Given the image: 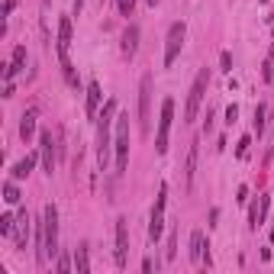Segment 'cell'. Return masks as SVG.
I'll use <instances>...</instances> for the list:
<instances>
[{
	"mask_svg": "<svg viewBox=\"0 0 274 274\" xmlns=\"http://www.w3.org/2000/svg\"><path fill=\"white\" fill-rule=\"evenodd\" d=\"M116 100L110 97L104 104V113H97V164L100 171L110 168V155H113V142H110V129L116 126Z\"/></svg>",
	"mask_w": 274,
	"mask_h": 274,
	"instance_id": "6da1fadb",
	"label": "cell"
},
{
	"mask_svg": "<svg viewBox=\"0 0 274 274\" xmlns=\"http://www.w3.org/2000/svg\"><path fill=\"white\" fill-rule=\"evenodd\" d=\"M207 87H210V68H200L194 78V84H190L187 91V104H184V123H194L197 113H200V104L203 97H207Z\"/></svg>",
	"mask_w": 274,
	"mask_h": 274,
	"instance_id": "7a4b0ae2",
	"label": "cell"
},
{
	"mask_svg": "<svg viewBox=\"0 0 274 274\" xmlns=\"http://www.w3.org/2000/svg\"><path fill=\"white\" fill-rule=\"evenodd\" d=\"M113 164H116V174H126L129 168V113L116 116V139H113Z\"/></svg>",
	"mask_w": 274,
	"mask_h": 274,
	"instance_id": "3957f363",
	"label": "cell"
},
{
	"mask_svg": "<svg viewBox=\"0 0 274 274\" xmlns=\"http://www.w3.org/2000/svg\"><path fill=\"white\" fill-rule=\"evenodd\" d=\"M139 129L142 136H148L152 129V74L139 78Z\"/></svg>",
	"mask_w": 274,
	"mask_h": 274,
	"instance_id": "277c9868",
	"label": "cell"
},
{
	"mask_svg": "<svg viewBox=\"0 0 274 274\" xmlns=\"http://www.w3.org/2000/svg\"><path fill=\"white\" fill-rule=\"evenodd\" d=\"M164 207H168V184L158 187V197H155L152 216H148V242H158L164 232Z\"/></svg>",
	"mask_w": 274,
	"mask_h": 274,
	"instance_id": "5b68a950",
	"label": "cell"
},
{
	"mask_svg": "<svg viewBox=\"0 0 274 274\" xmlns=\"http://www.w3.org/2000/svg\"><path fill=\"white\" fill-rule=\"evenodd\" d=\"M184 39H187V26L171 23L168 36H164V68H171L177 61V55H181V49H184Z\"/></svg>",
	"mask_w": 274,
	"mask_h": 274,
	"instance_id": "8992f818",
	"label": "cell"
},
{
	"mask_svg": "<svg viewBox=\"0 0 274 274\" xmlns=\"http://www.w3.org/2000/svg\"><path fill=\"white\" fill-rule=\"evenodd\" d=\"M42 232H45V255H58V207L45 203L42 210Z\"/></svg>",
	"mask_w": 274,
	"mask_h": 274,
	"instance_id": "52a82bcc",
	"label": "cell"
},
{
	"mask_svg": "<svg viewBox=\"0 0 274 274\" xmlns=\"http://www.w3.org/2000/svg\"><path fill=\"white\" fill-rule=\"evenodd\" d=\"M171 123H174V100L164 97V100H161V116H158V136H155V152H158V155L168 152V133H171Z\"/></svg>",
	"mask_w": 274,
	"mask_h": 274,
	"instance_id": "ba28073f",
	"label": "cell"
},
{
	"mask_svg": "<svg viewBox=\"0 0 274 274\" xmlns=\"http://www.w3.org/2000/svg\"><path fill=\"white\" fill-rule=\"evenodd\" d=\"M55 152H58V145H55L52 129H42V133H39V158H42V171L49 177H52V171H55Z\"/></svg>",
	"mask_w": 274,
	"mask_h": 274,
	"instance_id": "9c48e42d",
	"label": "cell"
},
{
	"mask_svg": "<svg viewBox=\"0 0 274 274\" xmlns=\"http://www.w3.org/2000/svg\"><path fill=\"white\" fill-rule=\"evenodd\" d=\"M190 262L213 268V258H210V242L203 239V229H194V232H190Z\"/></svg>",
	"mask_w": 274,
	"mask_h": 274,
	"instance_id": "30bf717a",
	"label": "cell"
},
{
	"mask_svg": "<svg viewBox=\"0 0 274 274\" xmlns=\"http://www.w3.org/2000/svg\"><path fill=\"white\" fill-rule=\"evenodd\" d=\"M129 262V219H116V268H126Z\"/></svg>",
	"mask_w": 274,
	"mask_h": 274,
	"instance_id": "8fae6325",
	"label": "cell"
},
{
	"mask_svg": "<svg viewBox=\"0 0 274 274\" xmlns=\"http://www.w3.org/2000/svg\"><path fill=\"white\" fill-rule=\"evenodd\" d=\"M197 161H200V139L190 142L187 148V161H184V187L194 190V181H197Z\"/></svg>",
	"mask_w": 274,
	"mask_h": 274,
	"instance_id": "7c38bea8",
	"label": "cell"
},
{
	"mask_svg": "<svg viewBox=\"0 0 274 274\" xmlns=\"http://www.w3.org/2000/svg\"><path fill=\"white\" fill-rule=\"evenodd\" d=\"M55 49H58V58H68V52H71V16L58 19V39H55Z\"/></svg>",
	"mask_w": 274,
	"mask_h": 274,
	"instance_id": "4fadbf2b",
	"label": "cell"
},
{
	"mask_svg": "<svg viewBox=\"0 0 274 274\" xmlns=\"http://www.w3.org/2000/svg\"><path fill=\"white\" fill-rule=\"evenodd\" d=\"M120 49H123V55H126V58H136V52H139V26H136V23H129L126 29H123Z\"/></svg>",
	"mask_w": 274,
	"mask_h": 274,
	"instance_id": "5bb4252c",
	"label": "cell"
},
{
	"mask_svg": "<svg viewBox=\"0 0 274 274\" xmlns=\"http://www.w3.org/2000/svg\"><path fill=\"white\" fill-rule=\"evenodd\" d=\"M26 239H29V213L16 216V229H13V242H16V252H26Z\"/></svg>",
	"mask_w": 274,
	"mask_h": 274,
	"instance_id": "9a60e30c",
	"label": "cell"
},
{
	"mask_svg": "<svg viewBox=\"0 0 274 274\" xmlns=\"http://www.w3.org/2000/svg\"><path fill=\"white\" fill-rule=\"evenodd\" d=\"M23 65H26V45H16V49H13L10 65H6V71H3V81H13L19 71H23Z\"/></svg>",
	"mask_w": 274,
	"mask_h": 274,
	"instance_id": "2e32d148",
	"label": "cell"
},
{
	"mask_svg": "<svg viewBox=\"0 0 274 274\" xmlns=\"http://www.w3.org/2000/svg\"><path fill=\"white\" fill-rule=\"evenodd\" d=\"M100 100H104V91H100V84H97V81H87V116H91V120H94V116H97V110H100Z\"/></svg>",
	"mask_w": 274,
	"mask_h": 274,
	"instance_id": "e0dca14e",
	"label": "cell"
},
{
	"mask_svg": "<svg viewBox=\"0 0 274 274\" xmlns=\"http://www.w3.org/2000/svg\"><path fill=\"white\" fill-rule=\"evenodd\" d=\"M36 158H39V155H26L23 161H16V164H13V171H10V174H13V181H26V177L32 174V168H36Z\"/></svg>",
	"mask_w": 274,
	"mask_h": 274,
	"instance_id": "ac0fdd59",
	"label": "cell"
},
{
	"mask_svg": "<svg viewBox=\"0 0 274 274\" xmlns=\"http://www.w3.org/2000/svg\"><path fill=\"white\" fill-rule=\"evenodd\" d=\"M32 136H36V110H26L23 120H19V139L29 142Z\"/></svg>",
	"mask_w": 274,
	"mask_h": 274,
	"instance_id": "d6986e66",
	"label": "cell"
},
{
	"mask_svg": "<svg viewBox=\"0 0 274 274\" xmlns=\"http://www.w3.org/2000/svg\"><path fill=\"white\" fill-rule=\"evenodd\" d=\"M74 271L78 274L91 271V252H87V242H81L78 249H74Z\"/></svg>",
	"mask_w": 274,
	"mask_h": 274,
	"instance_id": "ffe728a7",
	"label": "cell"
},
{
	"mask_svg": "<svg viewBox=\"0 0 274 274\" xmlns=\"http://www.w3.org/2000/svg\"><path fill=\"white\" fill-rule=\"evenodd\" d=\"M265 113H268V107H265V104H258V107H255V120H252V129H255V136H258V139L265 136Z\"/></svg>",
	"mask_w": 274,
	"mask_h": 274,
	"instance_id": "44dd1931",
	"label": "cell"
},
{
	"mask_svg": "<svg viewBox=\"0 0 274 274\" xmlns=\"http://www.w3.org/2000/svg\"><path fill=\"white\" fill-rule=\"evenodd\" d=\"M61 74H65L68 87H74V91H78V74H74V65H71V58H61Z\"/></svg>",
	"mask_w": 274,
	"mask_h": 274,
	"instance_id": "7402d4cb",
	"label": "cell"
},
{
	"mask_svg": "<svg viewBox=\"0 0 274 274\" xmlns=\"http://www.w3.org/2000/svg\"><path fill=\"white\" fill-rule=\"evenodd\" d=\"M3 200H6V203H19V187H16V181H6V184H3Z\"/></svg>",
	"mask_w": 274,
	"mask_h": 274,
	"instance_id": "603a6c76",
	"label": "cell"
},
{
	"mask_svg": "<svg viewBox=\"0 0 274 274\" xmlns=\"http://www.w3.org/2000/svg\"><path fill=\"white\" fill-rule=\"evenodd\" d=\"M13 229H16V219H13L10 213H3V216H0V236L10 239V236H13Z\"/></svg>",
	"mask_w": 274,
	"mask_h": 274,
	"instance_id": "cb8c5ba5",
	"label": "cell"
},
{
	"mask_svg": "<svg viewBox=\"0 0 274 274\" xmlns=\"http://www.w3.org/2000/svg\"><path fill=\"white\" fill-rule=\"evenodd\" d=\"M116 10H120V16H133L136 13V0H116Z\"/></svg>",
	"mask_w": 274,
	"mask_h": 274,
	"instance_id": "d4e9b609",
	"label": "cell"
},
{
	"mask_svg": "<svg viewBox=\"0 0 274 274\" xmlns=\"http://www.w3.org/2000/svg\"><path fill=\"white\" fill-rule=\"evenodd\" d=\"M174 255H177V239H174V229H171V236H168V252H164V258H168V262H174Z\"/></svg>",
	"mask_w": 274,
	"mask_h": 274,
	"instance_id": "484cf974",
	"label": "cell"
},
{
	"mask_svg": "<svg viewBox=\"0 0 274 274\" xmlns=\"http://www.w3.org/2000/svg\"><path fill=\"white\" fill-rule=\"evenodd\" d=\"M55 268H58L61 274L71 271V258H68V252H58V265H55Z\"/></svg>",
	"mask_w": 274,
	"mask_h": 274,
	"instance_id": "4316f807",
	"label": "cell"
},
{
	"mask_svg": "<svg viewBox=\"0 0 274 274\" xmlns=\"http://www.w3.org/2000/svg\"><path fill=\"white\" fill-rule=\"evenodd\" d=\"M249 145H252V136H242V139H239V148H236L239 158H245V155H249Z\"/></svg>",
	"mask_w": 274,
	"mask_h": 274,
	"instance_id": "83f0119b",
	"label": "cell"
},
{
	"mask_svg": "<svg viewBox=\"0 0 274 274\" xmlns=\"http://www.w3.org/2000/svg\"><path fill=\"white\" fill-rule=\"evenodd\" d=\"M219 68H223V71H232V55L229 52H219Z\"/></svg>",
	"mask_w": 274,
	"mask_h": 274,
	"instance_id": "f1b7e54d",
	"label": "cell"
},
{
	"mask_svg": "<svg viewBox=\"0 0 274 274\" xmlns=\"http://www.w3.org/2000/svg\"><path fill=\"white\" fill-rule=\"evenodd\" d=\"M236 203H249V187H245V184L236 190Z\"/></svg>",
	"mask_w": 274,
	"mask_h": 274,
	"instance_id": "f546056e",
	"label": "cell"
},
{
	"mask_svg": "<svg viewBox=\"0 0 274 274\" xmlns=\"http://www.w3.org/2000/svg\"><path fill=\"white\" fill-rule=\"evenodd\" d=\"M236 116H239V107L232 104L229 110H226V123H229V126H232V123H236Z\"/></svg>",
	"mask_w": 274,
	"mask_h": 274,
	"instance_id": "4dcf8cb0",
	"label": "cell"
},
{
	"mask_svg": "<svg viewBox=\"0 0 274 274\" xmlns=\"http://www.w3.org/2000/svg\"><path fill=\"white\" fill-rule=\"evenodd\" d=\"M213 129V110H207V120H203V133H210Z\"/></svg>",
	"mask_w": 274,
	"mask_h": 274,
	"instance_id": "1f68e13d",
	"label": "cell"
},
{
	"mask_svg": "<svg viewBox=\"0 0 274 274\" xmlns=\"http://www.w3.org/2000/svg\"><path fill=\"white\" fill-rule=\"evenodd\" d=\"M13 6H16V0H3V19L13 13Z\"/></svg>",
	"mask_w": 274,
	"mask_h": 274,
	"instance_id": "d6a6232c",
	"label": "cell"
},
{
	"mask_svg": "<svg viewBox=\"0 0 274 274\" xmlns=\"http://www.w3.org/2000/svg\"><path fill=\"white\" fill-rule=\"evenodd\" d=\"M142 271H145V274L155 271V262H152V258H145V262H142Z\"/></svg>",
	"mask_w": 274,
	"mask_h": 274,
	"instance_id": "836d02e7",
	"label": "cell"
},
{
	"mask_svg": "<svg viewBox=\"0 0 274 274\" xmlns=\"http://www.w3.org/2000/svg\"><path fill=\"white\" fill-rule=\"evenodd\" d=\"M265 81H274V65H271V61L265 65Z\"/></svg>",
	"mask_w": 274,
	"mask_h": 274,
	"instance_id": "e575fe53",
	"label": "cell"
},
{
	"mask_svg": "<svg viewBox=\"0 0 274 274\" xmlns=\"http://www.w3.org/2000/svg\"><path fill=\"white\" fill-rule=\"evenodd\" d=\"M13 91H16V87H13V81H6V84H3V97H13Z\"/></svg>",
	"mask_w": 274,
	"mask_h": 274,
	"instance_id": "d590c367",
	"label": "cell"
},
{
	"mask_svg": "<svg viewBox=\"0 0 274 274\" xmlns=\"http://www.w3.org/2000/svg\"><path fill=\"white\" fill-rule=\"evenodd\" d=\"M81 10H84V0H74V13L71 16H81Z\"/></svg>",
	"mask_w": 274,
	"mask_h": 274,
	"instance_id": "8d00e7d4",
	"label": "cell"
},
{
	"mask_svg": "<svg viewBox=\"0 0 274 274\" xmlns=\"http://www.w3.org/2000/svg\"><path fill=\"white\" fill-rule=\"evenodd\" d=\"M145 3H148V6H158V3H161V0H145Z\"/></svg>",
	"mask_w": 274,
	"mask_h": 274,
	"instance_id": "74e56055",
	"label": "cell"
},
{
	"mask_svg": "<svg viewBox=\"0 0 274 274\" xmlns=\"http://www.w3.org/2000/svg\"><path fill=\"white\" fill-rule=\"evenodd\" d=\"M271 242H274V229H271Z\"/></svg>",
	"mask_w": 274,
	"mask_h": 274,
	"instance_id": "f35d334b",
	"label": "cell"
}]
</instances>
